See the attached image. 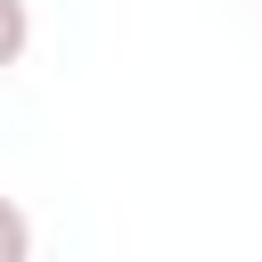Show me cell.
<instances>
[{
	"mask_svg": "<svg viewBox=\"0 0 262 262\" xmlns=\"http://www.w3.org/2000/svg\"><path fill=\"white\" fill-rule=\"evenodd\" d=\"M25 41H33V8L25 0H0V74L25 57Z\"/></svg>",
	"mask_w": 262,
	"mask_h": 262,
	"instance_id": "obj_1",
	"label": "cell"
},
{
	"mask_svg": "<svg viewBox=\"0 0 262 262\" xmlns=\"http://www.w3.org/2000/svg\"><path fill=\"white\" fill-rule=\"evenodd\" d=\"M0 262H33V221L16 196H0Z\"/></svg>",
	"mask_w": 262,
	"mask_h": 262,
	"instance_id": "obj_2",
	"label": "cell"
}]
</instances>
